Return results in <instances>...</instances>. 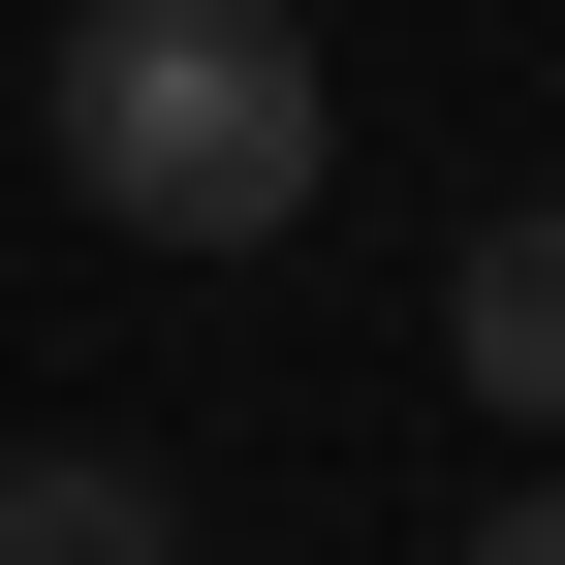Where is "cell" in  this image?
I'll use <instances>...</instances> for the list:
<instances>
[{"label": "cell", "instance_id": "cell-1", "mask_svg": "<svg viewBox=\"0 0 565 565\" xmlns=\"http://www.w3.org/2000/svg\"><path fill=\"white\" fill-rule=\"evenodd\" d=\"M32 126H63V189H95L126 252H282V221H315V158H345L315 0H63Z\"/></svg>", "mask_w": 565, "mask_h": 565}, {"label": "cell", "instance_id": "cell-2", "mask_svg": "<svg viewBox=\"0 0 565 565\" xmlns=\"http://www.w3.org/2000/svg\"><path fill=\"white\" fill-rule=\"evenodd\" d=\"M440 377H471V408H534V440H565V189H503V221L440 252Z\"/></svg>", "mask_w": 565, "mask_h": 565}, {"label": "cell", "instance_id": "cell-3", "mask_svg": "<svg viewBox=\"0 0 565 565\" xmlns=\"http://www.w3.org/2000/svg\"><path fill=\"white\" fill-rule=\"evenodd\" d=\"M0 565H189V503L126 440H0Z\"/></svg>", "mask_w": 565, "mask_h": 565}, {"label": "cell", "instance_id": "cell-4", "mask_svg": "<svg viewBox=\"0 0 565 565\" xmlns=\"http://www.w3.org/2000/svg\"><path fill=\"white\" fill-rule=\"evenodd\" d=\"M471 565H565V471H534V503H503V534H471Z\"/></svg>", "mask_w": 565, "mask_h": 565}]
</instances>
